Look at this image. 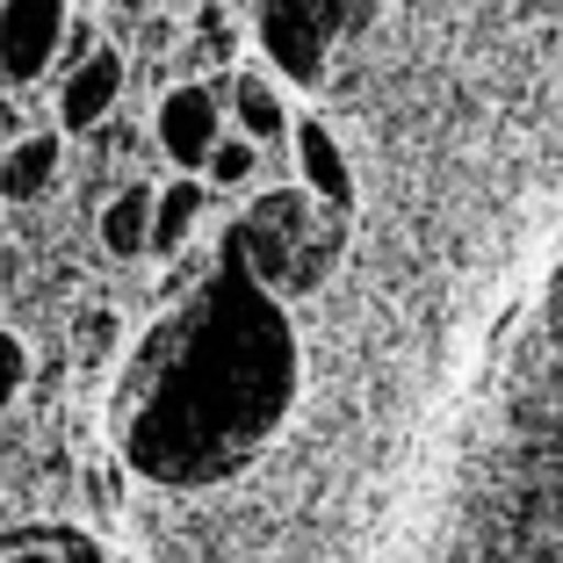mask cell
Instances as JSON below:
<instances>
[{"label":"cell","instance_id":"cell-1","mask_svg":"<svg viewBox=\"0 0 563 563\" xmlns=\"http://www.w3.org/2000/svg\"><path fill=\"white\" fill-rule=\"evenodd\" d=\"M297 398V332L267 297L239 246L224 239L217 267L188 289L117 390V448L152 484H217L239 470Z\"/></svg>","mask_w":563,"mask_h":563},{"label":"cell","instance_id":"cell-2","mask_svg":"<svg viewBox=\"0 0 563 563\" xmlns=\"http://www.w3.org/2000/svg\"><path fill=\"white\" fill-rule=\"evenodd\" d=\"M347 210H332V202H318L311 188H267V196H253V210L239 217V261L253 267V282H261L267 297H303V289H318L325 282V267L340 261V246H347V224H340Z\"/></svg>","mask_w":563,"mask_h":563},{"label":"cell","instance_id":"cell-3","mask_svg":"<svg viewBox=\"0 0 563 563\" xmlns=\"http://www.w3.org/2000/svg\"><path fill=\"white\" fill-rule=\"evenodd\" d=\"M376 0H253V30H261V51L282 80L318 87L325 80V51L347 30H362V15Z\"/></svg>","mask_w":563,"mask_h":563},{"label":"cell","instance_id":"cell-4","mask_svg":"<svg viewBox=\"0 0 563 563\" xmlns=\"http://www.w3.org/2000/svg\"><path fill=\"white\" fill-rule=\"evenodd\" d=\"M232 80V73H224ZM224 80H166L152 109V145L174 174H202L210 145L224 137Z\"/></svg>","mask_w":563,"mask_h":563},{"label":"cell","instance_id":"cell-5","mask_svg":"<svg viewBox=\"0 0 563 563\" xmlns=\"http://www.w3.org/2000/svg\"><path fill=\"white\" fill-rule=\"evenodd\" d=\"M66 22H73V0H0V80L8 87L51 80Z\"/></svg>","mask_w":563,"mask_h":563},{"label":"cell","instance_id":"cell-6","mask_svg":"<svg viewBox=\"0 0 563 563\" xmlns=\"http://www.w3.org/2000/svg\"><path fill=\"white\" fill-rule=\"evenodd\" d=\"M123 87H131V66H123L117 44H101L95 58H80L73 73H58V131L95 137L101 123L123 109Z\"/></svg>","mask_w":563,"mask_h":563},{"label":"cell","instance_id":"cell-7","mask_svg":"<svg viewBox=\"0 0 563 563\" xmlns=\"http://www.w3.org/2000/svg\"><path fill=\"white\" fill-rule=\"evenodd\" d=\"M289 152H297V174H303V188H311L318 202L354 210V166H347V152H340V137H332L325 123L297 117L289 123Z\"/></svg>","mask_w":563,"mask_h":563},{"label":"cell","instance_id":"cell-8","mask_svg":"<svg viewBox=\"0 0 563 563\" xmlns=\"http://www.w3.org/2000/svg\"><path fill=\"white\" fill-rule=\"evenodd\" d=\"M66 174V131H22L0 152V202H44Z\"/></svg>","mask_w":563,"mask_h":563},{"label":"cell","instance_id":"cell-9","mask_svg":"<svg viewBox=\"0 0 563 563\" xmlns=\"http://www.w3.org/2000/svg\"><path fill=\"white\" fill-rule=\"evenodd\" d=\"M224 117H232V131L253 137V145H289L297 109L282 101V87L267 80V73H232V80H224Z\"/></svg>","mask_w":563,"mask_h":563},{"label":"cell","instance_id":"cell-10","mask_svg":"<svg viewBox=\"0 0 563 563\" xmlns=\"http://www.w3.org/2000/svg\"><path fill=\"white\" fill-rule=\"evenodd\" d=\"M152 196H159V181H123L117 196L101 202L95 232H101L109 261H145L152 253Z\"/></svg>","mask_w":563,"mask_h":563},{"label":"cell","instance_id":"cell-11","mask_svg":"<svg viewBox=\"0 0 563 563\" xmlns=\"http://www.w3.org/2000/svg\"><path fill=\"white\" fill-rule=\"evenodd\" d=\"M202 210H210V181L202 174H166L159 196H152V253H181L188 239H196Z\"/></svg>","mask_w":563,"mask_h":563},{"label":"cell","instance_id":"cell-12","mask_svg":"<svg viewBox=\"0 0 563 563\" xmlns=\"http://www.w3.org/2000/svg\"><path fill=\"white\" fill-rule=\"evenodd\" d=\"M232 58H239V22L224 15V0H202L196 36L181 44V66H232Z\"/></svg>","mask_w":563,"mask_h":563},{"label":"cell","instance_id":"cell-13","mask_svg":"<svg viewBox=\"0 0 563 563\" xmlns=\"http://www.w3.org/2000/svg\"><path fill=\"white\" fill-rule=\"evenodd\" d=\"M253 174H261V145L239 137V131H224L210 145V159H202V181H210V188H246Z\"/></svg>","mask_w":563,"mask_h":563},{"label":"cell","instance_id":"cell-14","mask_svg":"<svg viewBox=\"0 0 563 563\" xmlns=\"http://www.w3.org/2000/svg\"><path fill=\"white\" fill-rule=\"evenodd\" d=\"M30 390V347H22L15 332H0V412Z\"/></svg>","mask_w":563,"mask_h":563},{"label":"cell","instance_id":"cell-15","mask_svg":"<svg viewBox=\"0 0 563 563\" xmlns=\"http://www.w3.org/2000/svg\"><path fill=\"white\" fill-rule=\"evenodd\" d=\"M36 542H44L58 563H101V542L80 534V528H36Z\"/></svg>","mask_w":563,"mask_h":563},{"label":"cell","instance_id":"cell-16","mask_svg":"<svg viewBox=\"0 0 563 563\" xmlns=\"http://www.w3.org/2000/svg\"><path fill=\"white\" fill-rule=\"evenodd\" d=\"M117 340H123L117 311H109V318H87V354H101V347H117Z\"/></svg>","mask_w":563,"mask_h":563},{"label":"cell","instance_id":"cell-17","mask_svg":"<svg viewBox=\"0 0 563 563\" xmlns=\"http://www.w3.org/2000/svg\"><path fill=\"white\" fill-rule=\"evenodd\" d=\"M0 563H58V556H51V549L30 534V549H22V556H8V549H0Z\"/></svg>","mask_w":563,"mask_h":563},{"label":"cell","instance_id":"cell-18","mask_svg":"<svg viewBox=\"0 0 563 563\" xmlns=\"http://www.w3.org/2000/svg\"><path fill=\"white\" fill-rule=\"evenodd\" d=\"M0 549H8V542H0Z\"/></svg>","mask_w":563,"mask_h":563}]
</instances>
